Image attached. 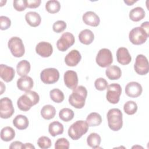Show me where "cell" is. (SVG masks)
I'll return each instance as SVG.
<instances>
[{
    "mask_svg": "<svg viewBox=\"0 0 149 149\" xmlns=\"http://www.w3.org/2000/svg\"><path fill=\"white\" fill-rule=\"evenodd\" d=\"M11 25L10 19L5 16H0V29L2 30H7Z\"/></svg>",
    "mask_w": 149,
    "mask_h": 149,
    "instance_id": "cell-41",
    "label": "cell"
},
{
    "mask_svg": "<svg viewBox=\"0 0 149 149\" xmlns=\"http://www.w3.org/2000/svg\"><path fill=\"white\" fill-rule=\"evenodd\" d=\"M24 148H33V149L35 148V147L33 144L29 143L24 144Z\"/></svg>",
    "mask_w": 149,
    "mask_h": 149,
    "instance_id": "cell-45",
    "label": "cell"
},
{
    "mask_svg": "<svg viewBox=\"0 0 149 149\" xmlns=\"http://www.w3.org/2000/svg\"><path fill=\"white\" fill-rule=\"evenodd\" d=\"M79 39L81 43L85 45H89L94 41V35L90 30L84 29L79 33Z\"/></svg>",
    "mask_w": 149,
    "mask_h": 149,
    "instance_id": "cell-22",
    "label": "cell"
},
{
    "mask_svg": "<svg viewBox=\"0 0 149 149\" xmlns=\"http://www.w3.org/2000/svg\"><path fill=\"white\" fill-rule=\"evenodd\" d=\"M86 122L88 126H97L102 122L101 116L97 112L90 113L86 118Z\"/></svg>",
    "mask_w": 149,
    "mask_h": 149,
    "instance_id": "cell-31",
    "label": "cell"
},
{
    "mask_svg": "<svg viewBox=\"0 0 149 149\" xmlns=\"http://www.w3.org/2000/svg\"><path fill=\"white\" fill-rule=\"evenodd\" d=\"M16 84L17 87L19 90L24 91H28L33 88L34 82L31 77L23 76L17 80Z\"/></svg>",
    "mask_w": 149,
    "mask_h": 149,
    "instance_id": "cell-20",
    "label": "cell"
},
{
    "mask_svg": "<svg viewBox=\"0 0 149 149\" xmlns=\"http://www.w3.org/2000/svg\"><path fill=\"white\" fill-rule=\"evenodd\" d=\"M59 118L64 122H69L73 119L74 117L73 111L69 108H62L59 112Z\"/></svg>",
    "mask_w": 149,
    "mask_h": 149,
    "instance_id": "cell-34",
    "label": "cell"
},
{
    "mask_svg": "<svg viewBox=\"0 0 149 149\" xmlns=\"http://www.w3.org/2000/svg\"><path fill=\"white\" fill-rule=\"evenodd\" d=\"M15 74V71L13 68L3 64L0 65V76L5 82L11 81L13 79Z\"/></svg>",
    "mask_w": 149,
    "mask_h": 149,
    "instance_id": "cell-19",
    "label": "cell"
},
{
    "mask_svg": "<svg viewBox=\"0 0 149 149\" xmlns=\"http://www.w3.org/2000/svg\"><path fill=\"white\" fill-rule=\"evenodd\" d=\"M15 137L14 129L9 126H6L2 129L1 131V139L4 141H9Z\"/></svg>",
    "mask_w": 149,
    "mask_h": 149,
    "instance_id": "cell-29",
    "label": "cell"
},
{
    "mask_svg": "<svg viewBox=\"0 0 149 149\" xmlns=\"http://www.w3.org/2000/svg\"><path fill=\"white\" fill-rule=\"evenodd\" d=\"M143 91V88L141 84L136 81L128 83L125 87L126 94L132 98L139 97Z\"/></svg>",
    "mask_w": 149,
    "mask_h": 149,
    "instance_id": "cell-13",
    "label": "cell"
},
{
    "mask_svg": "<svg viewBox=\"0 0 149 149\" xmlns=\"http://www.w3.org/2000/svg\"><path fill=\"white\" fill-rule=\"evenodd\" d=\"M40 100L39 95L33 91H28L20 96L17 101V105L19 109L22 111H28L30 108L36 105Z\"/></svg>",
    "mask_w": 149,
    "mask_h": 149,
    "instance_id": "cell-1",
    "label": "cell"
},
{
    "mask_svg": "<svg viewBox=\"0 0 149 149\" xmlns=\"http://www.w3.org/2000/svg\"><path fill=\"white\" fill-rule=\"evenodd\" d=\"M140 27H141L146 33L149 34V22H143L141 24Z\"/></svg>",
    "mask_w": 149,
    "mask_h": 149,
    "instance_id": "cell-44",
    "label": "cell"
},
{
    "mask_svg": "<svg viewBox=\"0 0 149 149\" xmlns=\"http://www.w3.org/2000/svg\"><path fill=\"white\" fill-rule=\"evenodd\" d=\"M88 130V125L86 121L77 120L74 122L68 129L69 136L74 140H77L86 134Z\"/></svg>",
    "mask_w": 149,
    "mask_h": 149,
    "instance_id": "cell-4",
    "label": "cell"
},
{
    "mask_svg": "<svg viewBox=\"0 0 149 149\" xmlns=\"http://www.w3.org/2000/svg\"><path fill=\"white\" fill-rule=\"evenodd\" d=\"M37 144L40 148L47 149L51 146L52 142L49 137L47 136H41L37 140Z\"/></svg>",
    "mask_w": 149,
    "mask_h": 149,
    "instance_id": "cell-36",
    "label": "cell"
},
{
    "mask_svg": "<svg viewBox=\"0 0 149 149\" xmlns=\"http://www.w3.org/2000/svg\"><path fill=\"white\" fill-rule=\"evenodd\" d=\"M8 46L13 56L20 58L23 56L25 48L22 40L18 37H13L9 39Z\"/></svg>",
    "mask_w": 149,
    "mask_h": 149,
    "instance_id": "cell-5",
    "label": "cell"
},
{
    "mask_svg": "<svg viewBox=\"0 0 149 149\" xmlns=\"http://www.w3.org/2000/svg\"><path fill=\"white\" fill-rule=\"evenodd\" d=\"M87 95V90L85 87L79 86L73 89L72 94L69 97V104L77 109H81L85 105Z\"/></svg>",
    "mask_w": 149,
    "mask_h": 149,
    "instance_id": "cell-2",
    "label": "cell"
},
{
    "mask_svg": "<svg viewBox=\"0 0 149 149\" xmlns=\"http://www.w3.org/2000/svg\"><path fill=\"white\" fill-rule=\"evenodd\" d=\"M14 113L12 100L8 97H3L0 100V116L2 119L10 118Z\"/></svg>",
    "mask_w": 149,
    "mask_h": 149,
    "instance_id": "cell-10",
    "label": "cell"
},
{
    "mask_svg": "<svg viewBox=\"0 0 149 149\" xmlns=\"http://www.w3.org/2000/svg\"><path fill=\"white\" fill-rule=\"evenodd\" d=\"M36 52L43 58H47L51 55L53 52L52 45L45 41H41L37 44L36 47Z\"/></svg>",
    "mask_w": 149,
    "mask_h": 149,
    "instance_id": "cell-14",
    "label": "cell"
},
{
    "mask_svg": "<svg viewBox=\"0 0 149 149\" xmlns=\"http://www.w3.org/2000/svg\"><path fill=\"white\" fill-rule=\"evenodd\" d=\"M107 116L108 126L112 130L118 131L122 127L123 115L119 109H110L107 113Z\"/></svg>",
    "mask_w": 149,
    "mask_h": 149,
    "instance_id": "cell-3",
    "label": "cell"
},
{
    "mask_svg": "<svg viewBox=\"0 0 149 149\" xmlns=\"http://www.w3.org/2000/svg\"><path fill=\"white\" fill-rule=\"evenodd\" d=\"M10 149H15V148H24V145L23 144L21 141H15L12 142L10 146H9Z\"/></svg>",
    "mask_w": 149,
    "mask_h": 149,
    "instance_id": "cell-43",
    "label": "cell"
},
{
    "mask_svg": "<svg viewBox=\"0 0 149 149\" xmlns=\"http://www.w3.org/2000/svg\"><path fill=\"white\" fill-rule=\"evenodd\" d=\"M49 95L51 99L56 103H61L64 100V94L63 92L58 89V88H54L50 91Z\"/></svg>",
    "mask_w": 149,
    "mask_h": 149,
    "instance_id": "cell-33",
    "label": "cell"
},
{
    "mask_svg": "<svg viewBox=\"0 0 149 149\" xmlns=\"http://www.w3.org/2000/svg\"><path fill=\"white\" fill-rule=\"evenodd\" d=\"M66 28V23L63 20H58L55 22L53 26H52V29L54 31L59 33L62 31H63Z\"/></svg>",
    "mask_w": 149,
    "mask_h": 149,
    "instance_id": "cell-38",
    "label": "cell"
},
{
    "mask_svg": "<svg viewBox=\"0 0 149 149\" xmlns=\"http://www.w3.org/2000/svg\"><path fill=\"white\" fill-rule=\"evenodd\" d=\"M81 56L79 51L73 49L70 51L65 58V62L68 66H76L81 61Z\"/></svg>",
    "mask_w": 149,
    "mask_h": 149,
    "instance_id": "cell-16",
    "label": "cell"
},
{
    "mask_svg": "<svg viewBox=\"0 0 149 149\" xmlns=\"http://www.w3.org/2000/svg\"><path fill=\"white\" fill-rule=\"evenodd\" d=\"M30 63L28 61L22 60L16 66V71L18 75L20 76H26L30 70Z\"/></svg>",
    "mask_w": 149,
    "mask_h": 149,
    "instance_id": "cell-28",
    "label": "cell"
},
{
    "mask_svg": "<svg viewBox=\"0 0 149 149\" xmlns=\"http://www.w3.org/2000/svg\"><path fill=\"white\" fill-rule=\"evenodd\" d=\"M123 110L127 115H133L137 112V105L134 101H128L124 104Z\"/></svg>",
    "mask_w": 149,
    "mask_h": 149,
    "instance_id": "cell-35",
    "label": "cell"
},
{
    "mask_svg": "<svg viewBox=\"0 0 149 149\" xmlns=\"http://www.w3.org/2000/svg\"><path fill=\"white\" fill-rule=\"evenodd\" d=\"M146 15L144 10L141 7H136L129 12V18L133 22H139L142 20Z\"/></svg>",
    "mask_w": 149,
    "mask_h": 149,
    "instance_id": "cell-25",
    "label": "cell"
},
{
    "mask_svg": "<svg viewBox=\"0 0 149 149\" xmlns=\"http://www.w3.org/2000/svg\"><path fill=\"white\" fill-rule=\"evenodd\" d=\"M116 58L118 62L123 65H128L132 61V57L128 49L125 47H120L118 49Z\"/></svg>",
    "mask_w": 149,
    "mask_h": 149,
    "instance_id": "cell-17",
    "label": "cell"
},
{
    "mask_svg": "<svg viewBox=\"0 0 149 149\" xmlns=\"http://www.w3.org/2000/svg\"><path fill=\"white\" fill-rule=\"evenodd\" d=\"M137 1H130V0H125L124 1V2L125 3H126L127 4V5H129V6H130V5H132L134 3H135V2H136Z\"/></svg>",
    "mask_w": 149,
    "mask_h": 149,
    "instance_id": "cell-46",
    "label": "cell"
},
{
    "mask_svg": "<svg viewBox=\"0 0 149 149\" xmlns=\"http://www.w3.org/2000/svg\"><path fill=\"white\" fill-rule=\"evenodd\" d=\"M48 132L53 137L61 134L63 132V126L59 122L54 121L49 123L48 126Z\"/></svg>",
    "mask_w": 149,
    "mask_h": 149,
    "instance_id": "cell-26",
    "label": "cell"
},
{
    "mask_svg": "<svg viewBox=\"0 0 149 149\" xmlns=\"http://www.w3.org/2000/svg\"><path fill=\"white\" fill-rule=\"evenodd\" d=\"M101 141L100 136L96 133H90L87 138V143L88 146L93 148H97L99 147Z\"/></svg>",
    "mask_w": 149,
    "mask_h": 149,
    "instance_id": "cell-30",
    "label": "cell"
},
{
    "mask_svg": "<svg viewBox=\"0 0 149 149\" xmlns=\"http://www.w3.org/2000/svg\"><path fill=\"white\" fill-rule=\"evenodd\" d=\"M134 69L140 75L147 74L149 71V63L147 57L144 55L139 54L136 58Z\"/></svg>",
    "mask_w": 149,
    "mask_h": 149,
    "instance_id": "cell-12",
    "label": "cell"
},
{
    "mask_svg": "<svg viewBox=\"0 0 149 149\" xmlns=\"http://www.w3.org/2000/svg\"><path fill=\"white\" fill-rule=\"evenodd\" d=\"M94 86L97 90L103 91L107 88L108 84L107 81L105 79L102 77H100L95 80L94 82Z\"/></svg>",
    "mask_w": 149,
    "mask_h": 149,
    "instance_id": "cell-37",
    "label": "cell"
},
{
    "mask_svg": "<svg viewBox=\"0 0 149 149\" xmlns=\"http://www.w3.org/2000/svg\"><path fill=\"white\" fill-rule=\"evenodd\" d=\"M40 79L45 84H54L59 80V72L56 69L53 68L44 69L40 73Z\"/></svg>",
    "mask_w": 149,
    "mask_h": 149,
    "instance_id": "cell-9",
    "label": "cell"
},
{
    "mask_svg": "<svg viewBox=\"0 0 149 149\" xmlns=\"http://www.w3.org/2000/svg\"><path fill=\"white\" fill-rule=\"evenodd\" d=\"M13 5L15 10L19 12L23 11L27 8L26 0H15L13 2Z\"/></svg>",
    "mask_w": 149,
    "mask_h": 149,
    "instance_id": "cell-40",
    "label": "cell"
},
{
    "mask_svg": "<svg viewBox=\"0 0 149 149\" xmlns=\"http://www.w3.org/2000/svg\"><path fill=\"white\" fill-rule=\"evenodd\" d=\"M74 41L75 39L74 36L69 32H65L62 34L60 38L57 41V48L60 51H66L69 47L74 44Z\"/></svg>",
    "mask_w": 149,
    "mask_h": 149,
    "instance_id": "cell-11",
    "label": "cell"
},
{
    "mask_svg": "<svg viewBox=\"0 0 149 149\" xmlns=\"http://www.w3.org/2000/svg\"><path fill=\"white\" fill-rule=\"evenodd\" d=\"M13 125L19 130H24L29 125L28 118L23 115H17L13 120Z\"/></svg>",
    "mask_w": 149,
    "mask_h": 149,
    "instance_id": "cell-23",
    "label": "cell"
},
{
    "mask_svg": "<svg viewBox=\"0 0 149 149\" xmlns=\"http://www.w3.org/2000/svg\"><path fill=\"white\" fill-rule=\"evenodd\" d=\"M149 34L146 33L140 27H136L132 29L129 34L130 41L134 45H141L144 44Z\"/></svg>",
    "mask_w": 149,
    "mask_h": 149,
    "instance_id": "cell-6",
    "label": "cell"
},
{
    "mask_svg": "<svg viewBox=\"0 0 149 149\" xmlns=\"http://www.w3.org/2000/svg\"><path fill=\"white\" fill-rule=\"evenodd\" d=\"M56 114V109L53 105H45L41 109V115L46 119L49 120L54 118Z\"/></svg>",
    "mask_w": 149,
    "mask_h": 149,
    "instance_id": "cell-27",
    "label": "cell"
},
{
    "mask_svg": "<svg viewBox=\"0 0 149 149\" xmlns=\"http://www.w3.org/2000/svg\"><path fill=\"white\" fill-rule=\"evenodd\" d=\"M83 22L93 27H97L99 25L100 19L99 16L93 11H87L84 13L82 17Z\"/></svg>",
    "mask_w": 149,
    "mask_h": 149,
    "instance_id": "cell-18",
    "label": "cell"
},
{
    "mask_svg": "<svg viewBox=\"0 0 149 149\" xmlns=\"http://www.w3.org/2000/svg\"><path fill=\"white\" fill-rule=\"evenodd\" d=\"M45 9L50 13H56L61 9V4L56 0H50L47 2Z\"/></svg>",
    "mask_w": 149,
    "mask_h": 149,
    "instance_id": "cell-32",
    "label": "cell"
},
{
    "mask_svg": "<svg viewBox=\"0 0 149 149\" xmlns=\"http://www.w3.org/2000/svg\"><path fill=\"white\" fill-rule=\"evenodd\" d=\"M27 8H37L41 2V0H26Z\"/></svg>",
    "mask_w": 149,
    "mask_h": 149,
    "instance_id": "cell-42",
    "label": "cell"
},
{
    "mask_svg": "<svg viewBox=\"0 0 149 149\" xmlns=\"http://www.w3.org/2000/svg\"><path fill=\"white\" fill-rule=\"evenodd\" d=\"M55 148L56 149H68L69 148V142L65 138L58 139L55 143Z\"/></svg>",
    "mask_w": 149,
    "mask_h": 149,
    "instance_id": "cell-39",
    "label": "cell"
},
{
    "mask_svg": "<svg viewBox=\"0 0 149 149\" xmlns=\"http://www.w3.org/2000/svg\"><path fill=\"white\" fill-rule=\"evenodd\" d=\"M107 77L112 80L119 79L122 75V71L119 67L113 65L109 66L105 70Z\"/></svg>",
    "mask_w": 149,
    "mask_h": 149,
    "instance_id": "cell-24",
    "label": "cell"
},
{
    "mask_svg": "<svg viewBox=\"0 0 149 149\" xmlns=\"http://www.w3.org/2000/svg\"><path fill=\"white\" fill-rule=\"evenodd\" d=\"M64 82L66 86L70 89H74L78 84L77 74L75 71L68 70L64 73Z\"/></svg>",
    "mask_w": 149,
    "mask_h": 149,
    "instance_id": "cell-15",
    "label": "cell"
},
{
    "mask_svg": "<svg viewBox=\"0 0 149 149\" xmlns=\"http://www.w3.org/2000/svg\"><path fill=\"white\" fill-rule=\"evenodd\" d=\"M122 93V87L118 83H112L107 87L106 98L107 101L113 104L118 103Z\"/></svg>",
    "mask_w": 149,
    "mask_h": 149,
    "instance_id": "cell-8",
    "label": "cell"
},
{
    "mask_svg": "<svg viewBox=\"0 0 149 149\" xmlns=\"http://www.w3.org/2000/svg\"><path fill=\"white\" fill-rule=\"evenodd\" d=\"M95 61L97 65L102 68L109 66L113 62V57L111 51L107 48L101 49L96 56Z\"/></svg>",
    "mask_w": 149,
    "mask_h": 149,
    "instance_id": "cell-7",
    "label": "cell"
},
{
    "mask_svg": "<svg viewBox=\"0 0 149 149\" xmlns=\"http://www.w3.org/2000/svg\"><path fill=\"white\" fill-rule=\"evenodd\" d=\"M25 19L27 23L31 27H36L38 26L41 21L40 15L36 12H29L25 15Z\"/></svg>",
    "mask_w": 149,
    "mask_h": 149,
    "instance_id": "cell-21",
    "label": "cell"
},
{
    "mask_svg": "<svg viewBox=\"0 0 149 149\" xmlns=\"http://www.w3.org/2000/svg\"><path fill=\"white\" fill-rule=\"evenodd\" d=\"M0 84H1V88L0 94H2L3 92L5 91V86L3 84V83L2 81H0Z\"/></svg>",
    "mask_w": 149,
    "mask_h": 149,
    "instance_id": "cell-47",
    "label": "cell"
}]
</instances>
